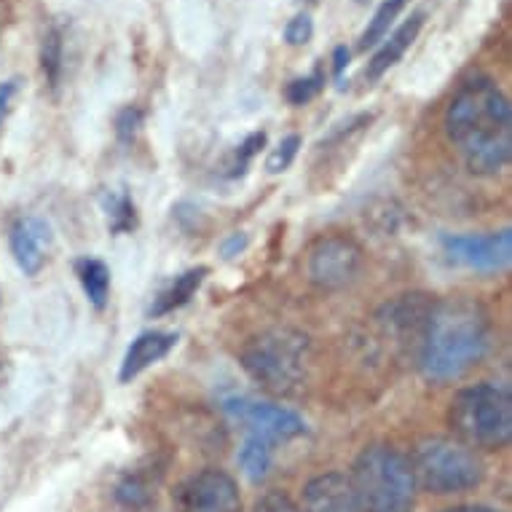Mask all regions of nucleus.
Returning <instances> with one entry per match:
<instances>
[{"label": "nucleus", "instance_id": "nucleus-1", "mask_svg": "<svg viewBox=\"0 0 512 512\" xmlns=\"http://www.w3.org/2000/svg\"><path fill=\"white\" fill-rule=\"evenodd\" d=\"M445 132L475 175H496L510 164V100L491 78L475 76L459 86L445 110Z\"/></svg>", "mask_w": 512, "mask_h": 512}, {"label": "nucleus", "instance_id": "nucleus-2", "mask_svg": "<svg viewBox=\"0 0 512 512\" xmlns=\"http://www.w3.org/2000/svg\"><path fill=\"white\" fill-rule=\"evenodd\" d=\"M494 346L488 311L475 298H443L432 303L419 341V368L432 384H451L486 360Z\"/></svg>", "mask_w": 512, "mask_h": 512}, {"label": "nucleus", "instance_id": "nucleus-3", "mask_svg": "<svg viewBox=\"0 0 512 512\" xmlns=\"http://www.w3.org/2000/svg\"><path fill=\"white\" fill-rule=\"evenodd\" d=\"M352 486L362 512H413L416 478L411 459L392 445H368L352 470Z\"/></svg>", "mask_w": 512, "mask_h": 512}, {"label": "nucleus", "instance_id": "nucleus-4", "mask_svg": "<svg viewBox=\"0 0 512 512\" xmlns=\"http://www.w3.org/2000/svg\"><path fill=\"white\" fill-rule=\"evenodd\" d=\"M309 336L293 328L263 330L244 344L239 362L247 376L277 395H293L309 370Z\"/></svg>", "mask_w": 512, "mask_h": 512}, {"label": "nucleus", "instance_id": "nucleus-5", "mask_svg": "<svg viewBox=\"0 0 512 512\" xmlns=\"http://www.w3.org/2000/svg\"><path fill=\"white\" fill-rule=\"evenodd\" d=\"M448 421L454 427L456 440H462L464 445L499 451L512 440L510 389L483 381V384L456 392Z\"/></svg>", "mask_w": 512, "mask_h": 512}, {"label": "nucleus", "instance_id": "nucleus-6", "mask_svg": "<svg viewBox=\"0 0 512 512\" xmlns=\"http://www.w3.org/2000/svg\"><path fill=\"white\" fill-rule=\"evenodd\" d=\"M416 486L429 494H464L486 478L480 456L456 437H427L416 445L411 459Z\"/></svg>", "mask_w": 512, "mask_h": 512}, {"label": "nucleus", "instance_id": "nucleus-7", "mask_svg": "<svg viewBox=\"0 0 512 512\" xmlns=\"http://www.w3.org/2000/svg\"><path fill=\"white\" fill-rule=\"evenodd\" d=\"M223 411L228 419H234L247 432V437H258L271 448L306 435V421L285 405L266 403V400H255V397H226Z\"/></svg>", "mask_w": 512, "mask_h": 512}, {"label": "nucleus", "instance_id": "nucleus-8", "mask_svg": "<svg viewBox=\"0 0 512 512\" xmlns=\"http://www.w3.org/2000/svg\"><path fill=\"white\" fill-rule=\"evenodd\" d=\"M362 266L360 244L352 236L333 234L322 236L311 244L306 271L309 279L322 290H344L352 285Z\"/></svg>", "mask_w": 512, "mask_h": 512}, {"label": "nucleus", "instance_id": "nucleus-9", "mask_svg": "<svg viewBox=\"0 0 512 512\" xmlns=\"http://www.w3.org/2000/svg\"><path fill=\"white\" fill-rule=\"evenodd\" d=\"M448 261L464 269L494 274L504 271L512 261V231H491V234H445L440 236Z\"/></svg>", "mask_w": 512, "mask_h": 512}, {"label": "nucleus", "instance_id": "nucleus-10", "mask_svg": "<svg viewBox=\"0 0 512 512\" xmlns=\"http://www.w3.org/2000/svg\"><path fill=\"white\" fill-rule=\"evenodd\" d=\"M180 512H242L236 480L223 470H202L183 480L175 491Z\"/></svg>", "mask_w": 512, "mask_h": 512}, {"label": "nucleus", "instance_id": "nucleus-11", "mask_svg": "<svg viewBox=\"0 0 512 512\" xmlns=\"http://www.w3.org/2000/svg\"><path fill=\"white\" fill-rule=\"evenodd\" d=\"M51 228L46 220L35 218V215H27V218H19L14 226H11L9 244L11 255L27 277H35L38 271L43 269L46 263V255L51 250Z\"/></svg>", "mask_w": 512, "mask_h": 512}, {"label": "nucleus", "instance_id": "nucleus-12", "mask_svg": "<svg viewBox=\"0 0 512 512\" xmlns=\"http://www.w3.org/2000/svg\"><path fill=\"white\" fill-rule=\"evenodd\" d=\"M303 512H360L352 480L341 472H325L303 488Z\"/></svg>", "mask_w": 512, "mask_h": 512}, {"label": "nucleus", "instance_id": "nucleus-13", "mask_svg": "<svg viewBox=\"0 0 512 512\" xmlns=\"http://www.w3.org/2000/svg\"><path fill=\"white\" fill-rule=\"evenodd\" d=\"M432 303H435V298H429V295H400V298H395V301L384 306L378 319L397 338H405V341L413 338L419 344L424 325H427L429 311H432Z\"/></svg>", "mask_w": 512, "mask_h": 512}, {"label": "nucleus", "instance_id": "nucleus-14", "mask_svg": "<svg viewBox=\"0 0 512 512\" xmlns=\"http://www.w3.org/2000/svg\"><path fill=\"white\" fill-rule=\"evenodd\" d=\"M177 346V333H164V330H148L129 344L124 360H121V370H118V381L129 384L132 378L164 360L172 349Z\"/></svg>", "mask_w": 512, "mask_h": 512}, {"label": "nucleus", "instance_id": "nucleus-15", "mask_svg": "<svg viewBox=\"0 0 512 512\" xmlns=\"http://www.w3.org/2000/svg\"><path fill=\"white\" fill-rule=\"evenodd\" d=\"M421 27H424V11H416V14H411V17L405 19L403 25L395 27V30L384 38L381 49L373 54V59L368 62V68H365V81H368V84H373V81H378L384 73H389V70L395 68L397 62L405 57V51L413 46V41L419 38Z\"/></svg>", "mask_w": 512, "mask_h": 512}, {"label": "nucleus", "instance_id": "nucleus-16", "mask_svg": "<svg viewBox=\"0 0 512 512\" xmlns=\"http://www.w3.org/2000/svg\"><path fill=\"white\" fill-rule=\"evenodd\" d=\"M210 277V269L207 266H196V269H188L183 274H177L172 282H167V287H161L159 295L153 298L148 314L151 317H164V314H172L175 309L185 306V303L194 298V293L204 285V279Z\"/></svg>", "mask_w": 512, "mask_h": 512}, {"label": "nucleus", "instance_id": "nucleus-17", "mask_svg": "<svg viewBox=\"0 0 512 512\" xmlns=\"http://www.w3.org/2000/svg\"><path fill=\"white\" fill-rule=\"evenodd\" d=\"M76 274L78 282L84 287L86 298L92 303L94 309H105L110 295V269L97 258H81L76 261Z\"/></svg>", "mask_w": 512, "mask_h": 512}, {"label": "nucleus", "instance_id": "nucleus-18", "mask_svg": "<svg viewBox=\"0 0 512 512\" xmlns=\"http://www.w3.org/2000/svg\"><path fill=\"white\" fill-rule=\"evenodd\" d=\"M100 207L108 218V228L113 234H129L137 226L135 204L124 191H102Z\"/></svg>", "mask_w": 512, "mask_h": 512}, {"label": "nucleus", "instance_id": "nucleus-19", "mask_svg": "<svg viewBox=\"0 0 512 512\" xmlns=\"http://www.w3.org/2000/svg\"><path fill=\"white\" fill-rule=\"evenodd\" d=\"M408 3H411V0H384L376 9V14H373V19L368 22V27H365V33L360 35L357 49L365 51L370 49V46H376L378 41H384L389 35V30H392V25H395V19L403 14V9Z\"/></svg>", "mask_w": 512, "mask_h": 512}, {"label": "nucleus", "instance_id": "nucleus-20", "mask_svg": "<svg viewBox=\"0 0 512 512\" xmlns=\"http://www.w3.org/2000/svg\"><path fill=\"white\" fill-rule=\"evenodd\" d=\"M239 467L252 483H261L271 470V445L258 437H247L239 448Z\"/></svg>", "mask_w": 512, "mask_h": 512}, {"label": "nucleus", "instance_id": "nucleus-21", "mask_svg": "<svg viewBox=\"0 0 512 512\" xmlns=\"http://www.w3.org/2000/svg\"><path fill=\"white\" fill-rule=\"evenodd\" d=\"M41 65L43 73H46V81L51 86H57L59 73H62V33H59L57 27H49V33L43 35Z\"/></svg>", "mask_w": 512, "mask_h": 512}, {"label": "nucleus", "instance_id": "nucleus-22", "mask_svg": "<svg viewBox=\"0 0 512 512\" xmlns=\"http://www.w3.org/2000/svg\"><path fill=\"white\" fill-rule=\"evenodd\" d=\"M322 86H325V76L322 73H311V76H303V78H295L290 81L285 89V97L287 102H293V105H306L322 92Z\"/></svg>", "mask_w": 512, "mask_h": 512}, {"label": "nucleus", "instance_id": "nucleus-23", "mask_svg": "<svg viewBox=\"0 0 512 512\" xmlns=\"http://www.w3.org/2000/svg\"><path fill=\"white\" fill-rule=\"evenodd\" d=\"M298 148H301V137L287 135L285 140L269 153V159H266L269 175H282L285 169H290V164H293L295 156H298Z\"/></svg>", "mask_w": 512, "mask_h": 512}, {"label": "nucleus", "instance_id": "nucleus-24", "mask_svg": "<svg viewBox=\"0 0 512 512\" xmlns=\"http://www.w3.org/2000/svg\"><path fill=\"white\" fill-rule=\"evenodd\" d=\"M263 145H266V132H252V135L236 148L234 161H231V167H228V177L244 175V169L250 167V161L258 156V151H261Z\"/></svg>", "mask_w": 512, "mask_h": 512}, {"label": "nucleus", "instance_id": "nucleus-25", "mask_svg": "<svg viewBox=\"0 0 512 512\" xmlns=\"http://www.w3.org/2000/svg\"><path fill=\"white\" fill-rule=\"evenodd\" d=\"M143 126V110L129 105L116 116V135L121 143H132L137 135V129Z\"/></svg>", "mask_w": 512, "mask_h": 512}, {"label": "nucleus", "instance_id": "nucleus-26", "mask_svg": "<svg viewBox=\"0 0 512 512\" xmlns=\"http://www.w3.org/2000/svg\"><path fill=\"white\" fill-rule=\"evenodd\" d=\"M314 35V22H311L309 14H298L287 22L285 27V41L290 46H306Z\"/></svg>", "mask_w": 512, "mask_h": 512}, {"label": "nucleus", "instance_id": "nucleus-27", "mask_svg": "<svg viewBox=\"0 0 512 512\" xmlns=\"http://www.w3.org/2000/svg\"><path fill=\"white\" fill-rule=\"evenodd\" d=\"M252 512H301V510H298L293 499H290L287 494H282V491H269V494H263L261 499L255 502Z\"/></svg>", "mask_w": 512, "mask_h": 512}, {"label": "nucleus", "instance_id": "nucleus-28", "mask_svg": "<svg viewBox=\"0 0 512 512\" xmlns=\"http://www.w3.org/2000/svg\"><path fill=\"white\" fill-rule=\"evenodd\" d=\"M19 92V81L17 78H11V81H3L0 84V124L6 121L11 110V100H14V94Z\"/></svg>", "mask_w": 512, "mask_h": 512}, {"label": "nucleus", "instance_id": "nucleus-29", "mask_svg": "<svg viewBox=\"0 0 512 512\" xmlns=\"http://www.w3.org/2000/svg\"><path fill=\"white\" fill-rule=\"evenodd\" d=\"M349 59H352V51L346 49V46H336L333 49V76H344V70L349 68Z\"/></svg>", "mask_w": 512, "mask_h": 512}, {"label": "nucleus", "instance_id": "nucleus-30", "mask_svg": "<svg viewBox=\"0 0 512 512\" xmlns=\"http://www.w3.org/2000/svg\"><path fill=\"white\" fill-rule=\"evenodd\" d=\"M247 247V236L244 234H234L228 236L226 242H223V247H220V252H223V258H234V255H239V252Z\"/></svg>", "mask_w": 512, "mask_h": 512}, {"label": "nucleus", "instance_id": "nucleus-31", "mask_svg": "<svg viewBox=\"0 0 512 512\" xmlns=\"http://www.w3.org/2000/svg\"><path fill=\"white\" fill-rule=\"evenodd\" d=\"M443 512H499V510H491V507H483V504H462V507H451V510H443Z\"/></svg>", "mask_w": 512, "mask_h": 512}, {"label": "nucleus", "instance_id": "nucleus-32", "mask_svg": "<svg viewBox=\"0 0 512 512\" xmlns=\"http://www.w3.org/2000/svg\"><path fill=\"white\" fill-rule=\"evenodd\" d=\"M357 3H368V0H357Z\"/></svg>", "mask_w": 512, "mask_h": 512}]
</instances>
